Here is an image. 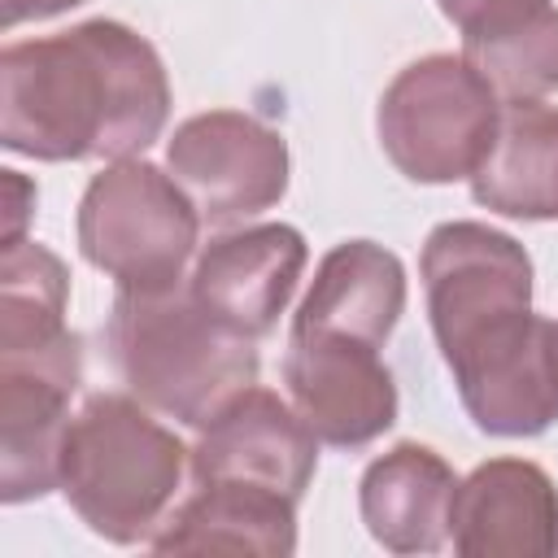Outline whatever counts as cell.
Listing matches in <instances>:
<instances>
[{
  "label": "cell",
  "mask_w": 558,
  "mask_h": 558,
  "mask_svg": "<svg viewBox=\"0 0 558 558\" xmlns=\"http://www.w3.org/2000/svg\"><path fill=\"white\" fill-rule=\"evenodd\" d=\"M170 118L157 48L113 17L0 52V144L35 161L140 157Z\"/></svg>",
  "instance_id": "cell-1"
},
{
  "label": "cell",
  "mask_w": 558,
  "mask_h": 558,
  "mask_svg": "<svg viewBox=\"0 0 558 558\" xmlns=\"http://www.w3.org/2000/svg\"><path fill=\"white\" fill-rule=\"evenodd\" d=\"M105 349L126 392L148 410L205 427L231 397L257 384V340L209 314L187 279L166 288H118Z\"/></svg>",
  "instance_id": "cell-2"
},
{
  "label": "cell",
  "mask_w": 558,
  "mask_h": 558,
  "mask_svg": "<svg viewBox=\"0 0 558 558\" xmlns=\"http://www.w3.org/2000/svg\"><path fill=\"white\" fill-rule=\"evenodd\" d=\"M192 466V449L135 392H96L70 418L61 497L113 545L153 541Z\"/></svg>",
  "instance_id": "cell-3"
},
{
  "label": "cell",
  "mask_w": 558,
  "mask_h": 558,
  "mask_svg": "<svg viewBox=\"0 0 558 558\" xmlns=\"http://www.w3.org/2000/svg\"><path fill=\"white\" fill-rule=\"evenodd\" d=\"M501 122L497 92L458 52H427L392 74L375 109L384 157L410 183H458L480 170Z\"/></svg>",
  "instance_id": "cell-4"
},
{
  "label": "cell",
  "mask_w": 558,
  "mask_h": 558,
  "mask_svg": "<svg viewBox=\"0 0 558 558\" xmlns=\"http://www.w3.org/2000/svg\"><path fill=\"white\" fill-rule=\"evenodd\" d=\"M74 231L78 253L118 288H166L196 253L201 214L170 170L122 157L92 174Z\"/></svg>",
  "instance_id": "cell-5"
},
{
  "label": "cell",
  "mask_w": 558,
  "mask_h": 558,
  "mask_svg": "<svg viewBox=\"0 0 558 558\" xmlns=\"http://www.w3.org/2000/svg\"><path fill=\"white\" fill-rule=\"evenodd\" d=\"M418 275L440 357H453L493 323L532 310V257L488 222H440L423 240Z\"/></svg>",
  "instance_id": "cell-6"
},
{
  "label": "cell",
  "mask_w": 558,
  "mask_h": 558,
  "mask_svg": "<svg viewBox=\"0 0 558 558\" xmlns=\"http://www.w3.org/2000/svg\"><path fill=\"white\" fill-rule=\"evenodd\" d=\"M288 140L240 109L192 113L166 144V170L192 196L201 222L231 227L275 209L288 192Z\"/></svg>",
  "instance_id": "cell-7"
},
{
  "label": "cell",
  "mask_w": 558,
  "mask_h": 558,
  "mask_svg": "<svg viewBox=\"0 0 558 558\" xmlns=\"http://www.w3.org/2000/svg\"><path fill=\"white\" fill-rule=\"evenodd\" d=\"M471 423L488 436H541L558 423V323L514 314L445 357Z\"/></svg>",
  "instance_id": "cell-8"
},
{
  "label": "cell",
  "mask_w": 558,
  "mask_h": 558,
  "mask_svg": "<svg viewBox=\"0 0 558 558\" xmlns=\"http://www.w3.org/2000/svg\"><path fill=\"white\" fill-rule=\"evenodd\" d=\"M83 384L78 331L44 353L0 357V501L22 506L61 488L70 397Z\"/></svg>",
  "instance_id": "cell-9"
},
{
  "label": "cell",
  "mask_w": 558,
  "mask_h": 558,
  "mask_svg": "<svg viewBox=\"0 0 558 558\" xmlns=\"http://www.w3.org/2000/svg\"><path fill=\"white\" fill-rule=\"evenodd\" d=\"M283 388L305 427L336 449H362L397 423V384L379 344L327 331H292Z\"/></svg>",
  "instance_id": "cell-10"
},
{
  "label": "cell",
  "mask_w": 558,
  "mask_h": 558,
  "mask_svg": "<svg viewBox=\"0 0 558 558\" xmlns=\"http://www.w3.org/2000/svg\"><path fill=\"white\" fill-rule=\"evenodd\" d=\"M318 471V436L305 427L292 401L270 388H244L231 397L192 445V480H240L275 488L292 501L305 497Z\"/></svg>",
  "instance_id": "cell-11"
},
{
  "label": "cell",
  "mask_w": 558,
  "mask_h": 558,
  "mask_svg": "<svg viewBox=\"0 0 558 558\" xmlns=\"http://www.w3.org/2000/svg\"><path fill=\"white\" fill-rule=\"evenodd\" d=\"M310 262L305 235L288 222H253L214 235L196 262L187 288L196 301L244 336H266L288 310L301 270Z\"/></svg>",
  "instance_id": "cell-12"
},
{
  "label": "cell",
  "mask_w": 558,
  "mask_h": 558,
  "mask_svg": "<svg viewBox=\"0 0 558 558\" xmlns=\"http://www.w3.org/2000/svg\"><path fill=\"white\" fill-rule=\"evenodd\" d=\"M449 545L462 558H549L558 554V488L527 458H488L458 480Z\"/></svg>",
  "instance_id": "cell-13"
},
{
  "label": "cell",
  "mask_w": 558,
  "mask_h": 558,
  "mask_svg": "<svg viewBox=\"0 0 558 558\" xmlns=\"http://www.w3.org/2000/svg\"><path fill=\"white\" fill-rule=\"evenodd\" d=\"M453 493V466L432 445L401 440L362 471L357 510L371 541L388 554H436L449 545Z\"/></svg>",
  "instance_id": "cell-14"
},
{
  "label": "cell",
  "mask_w": 558,
  "mask_h": 558,
  "mask_svg": "<svg viewBox=\"0 0 558 558\" xmlns=\"http://www.w3.org/2000/svg\"><path fill=\"white\" fill-rule=\"evenodd\" d=\"M296 506L292 497L240 484V480H205L192 497H183L161 527L153 532L157 554H257L288 558L296 549Z\"/></svg>",
  "instance_id": "cell-15"
},
{
  "label": "cell",
  "mask_w": 558,
  "mask_h": 558,
  "mask_svg": "<svg viewBox=\"0 0 558 558\" xmlns=\"http://www.w3.org/2000/svg\"><path fill=\"white\" fill-rule=\"evenodd\" d=\"M405 314V266L392 248L375 240H344L323 253L292 331L353 336L366 344H388Z\"/></svg>",
  "instance_id": "cell-16"
},
{
  "label": "cell",
  "mask_w": 558,
  "mask_h": 558,
  "mask_svg": "<svg viewBox=\"0 0 558 558\" xmlns=\"http://www.w3.org/2000/svg\"><path fill=\"white\" fill-rule=\"evenodd\" d=\"M471 196L501 218H558V105H501L493 148L471 174Z\"/></svg>",
  "instance_id": "cell-17"
},
{
  "label": "cell",
  "mask_w": 558,
  "mask_h": 558,
  "mask_svg": "<svg viewBox=\"0 0 558 558\" xmlns=\"http://www.w3.org/2000/svg\"><path fill=\"white\" fill-rule=\"evenodd\" d=\"M70 275L65 262L39 240L0 248V357L44 353L70 340Z\"/></svg>",
  "instance_id": "cell-18"
},
{
  "label": "cell",
  "mask_w": 558,
  "mask_h": 558,
  "mask_svg": "<svg viewBox=\"0 0 558 558\" xmlns=\"http://www.w3.org/2000/svg\"><path fill=\"white\" fill-rule=\"evenodd\" d=\"M462 57L501 105L545 100L558 92V9L536 4L462 35Z\"/></svg>",
  "instance_id": "cell-19"
},
{
  "label": "cell",
  "mask_w": 558,
  "mask_h": 558,
  "mask_svg": "<svg viewBox=\"0 0 558 558\" xmlns=\"http://www.w3.org/2000/svg\"><path fill=\"white\" fill-rule=\"evenodd\" d=\"M440 13L466 35V31H480V26H493L501 17H514L523 9H536V4H549V0H436Z\"/></svg>",
  "instance_id": "cell-20"
},
{
  "label": "cell",
  "mask_w": 558,
  "mask_h": 558,
  "mask_svg": "<svg viewBox=\"0 0 558 558\" xmlns=\"http://www.w3.org/2000/svg\"><path fill=\"white\" fill-rule=\"evenodd\" d=\"M0 183H4V227H0V248L26 240V222H31V209H35V183L17 170H0Z\"/></svg>",
  "instance_id": "cell-21"
},
{
  "label": "cell",
  "mask_w": 558,
  "mask_h": 558,
  "mask_svg": "<svg viewBox=\"0 0 558 558\" xmlns=\"http://www.w3.org/2000/svg\"><path fill=\"white\" fill-rule=\"evenodd\" d=\"M83 0H0V26L13 31L22 22H44V17H57L65 9H78Z\"/></svg>",
  "instance_id": "cell-22"
}]
</instances>
